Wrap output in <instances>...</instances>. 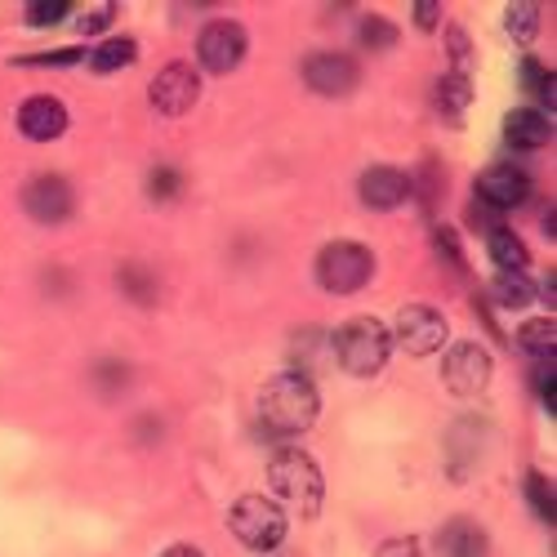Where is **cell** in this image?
<instances>
[{
	"mask_svg": "<svg viewBox=\"0 0 557 557\" xmlns=\"http://www.w3.org/2000/svg\"><path fill=\"white\" fill-rule=\"evenodd\" d=\"M491 295L499 308H531L535 299V286H531V276L527 272H495V282H491Z\"/></svg>",
	"mask_w": 557,
	"mask_h": 557,
	"instance_id": "19",
	"label": "cell"
},
{
	"mask_svg": "<svg viewBox=\"0 0 557 557\" xmlns=\"http://www.w3.org/2000/svg\"><path fill=\"white\" fill-rule=\"evenodd\" d=\"M504 138H508L513 148H522V152H535V148H544L548 138H553V121H548L544 112H535V108L508 112V121H504Z\"/></svg>",
	"mask_w": 557,
	"mask_h": 557,
	"instance_id": "16",
	"label": "cell"
},
{
	"mask_svg": "<svg viewBox=\"0 0 557 557\" xmlns=\"http://www.w3.org/2000/svg\"><path fill=\"white\" fill-rule=\"evenodd\" d=\"M331 344H335L339 366L348 370V375H357V380L380 375L384 361H388V348H393L388 326H384V321H375V317H352V321H344Z\"/></svg>",
	"mask_w": 557,
	"mask_h": 557,
	"instance_id": "2",
	"label": "cell"
},
{
	"mask_svg": "<svg viewBox=\"0 0 557 557\" xmlns=\"http://www.w3.org/2000/svg\"><path fill=\"white\" fill-rule=\"evenodd\" d=\"M18 129H23V138H32V144H50V138H59L67 129V108L50 95H36L18 108Z\"/></svg>",
	"mask_w": 557,
	"mask_h": 557,
	"instance_id": "13",
	"label": "cell"
},
{
	"mask_svg": "<svg viewBox=\"0 0 557 557\" xmlns=\"http://www.w3.org/2000/svg\"><path fill=\"white\" fill-rule=\"evenodd\" d=\"M527 197H531V174L513 161H499V165L478 174V201L491 206V210H513Z\"/></svg>",
	"mask_w": 557,
	"mask_h": 557,
	"instance_id": "11",
	"label": "cell"
},
{
	"mask_svg": "<svg viewBox=\"0 0 557 557\" xmlns=\"http://www.w3.org/2000/svg\"><path fill=\"white\" fill-rule=\"evenodd\" d=\"M375 276V255L357 242H331L317 255V282L331 295H357Z\"/></svg>",
	"mask_w": 557,
	"mask_h": 557,
	"instance_id": "5",
	"label": "cell"
},
{
	"mask_svg": "<svg viewBox=\"0 0 557 557\" xmlns=\"http://www.w3.org/2000/svg\"><path fill=\"white\" fill-rule=\"evenodd\" d=\"M357 40H361V50H370V54H388L397 45V27L384 14H366L361 27H357Z\"/></svg>",
	"mask_w": 557,
	"mask_h": 557,
	"instance_id": "22",
	"label": "cell"
},
{
	"mask_svg": "<svg viewBox=\"0 0 557 557\" xmlns=\"http://www.w3.org/2000/svg\"><path fill=\"white\" fill-rule=\"evenodd\" d=\"M227 527H232V535H237L246 548H255V553H272L276 544L286 540V513L272 499H263V495H242L237 504H232Z\"/></svg>",
	"mask_w": 557,
	"mask_h": 557,
	"instance_id": "4",
	"label": "cell"
},
{
	"mask_svg": "<svg viewBox=\"0 0 557 557\" xmlns=\"http://www.w3.org/2000/svg\"><path fill=\"white\" fill-rule=\"evenodd\" d=\"M357 193H361V201L370 210H397L410 197V178L401 170H393V165H370L361 174V183H357Z\"/></svg>",
	"mask_w": 557,
	"mask_h": 557,
	"instance_id": "14",
	"label": "cell"
},
{
	"mask_svg": "<svg viewBox=\"0 0 557 557\" xmlns=\"http://www.w3.org/2000/svg\"><path fill=\"white\" fill-rule=\"evenodd\" d=\"M469 103H473V81H469V72H450V76L437 81V112H442V116L459 121L463 112H469Z\"/></svg>",
	"mask_w": 557,
	"mask_h": 557,
	"instance_id": "18",
	"label": "cell"
},
{
	"mask_svg": "<svg viewBox=\"0 0 557 557\" xmlns=\"http://www.w3.org/2000/svg\"><path fill=\"white\" fill-rule=\"evenodd\" d=\"M85 54L81 50H54V54H36V59H23L27 67H45V63H54V67H63V63H81Z\"/></svg>",
	"mask_w": 557,
	"mask_h": 557,
	"instance_id": "32",
	"label": "cell"
},
{
	"mask_svg": "<svg viewBox=\"0 0 557 557\" xmlns=\"http://www.w3.org/2000/svg\"><path fill=\"white\" fill-rule=\"evenodd\" d=\"M304 81H308L312 95H321V99H344V95H352V89H357L361 67L348 54L317 50V54L304 59Z\"/></svg>",
	"mask_w": 557,
	"mask_h": 557,
	"instance_id": "9",
	"label": "cell"
},
{
	"mask_svg": "<svg viewBox=\"0 0 557 557\" xmlns=\"http://www.w3.org/2000/svg\"><path fill=\"white\" fill-rule=\"evenodd\" d=\"M486 255H491V263H495L499 272H527V263H531L522 237H518V232H508L504 223H499L495 232H486Z\"/></svg>",
	"mask_w": 557,
	"mask_h": 557,
	"instance_id": "17",
	"label": "cell"
},
{
	"mask_svg": "<svg viewBox=\"0 0 557 557\" xmlns=\"http://www.w3.org/2000/svg\"><path fill=\"white\" fill-rule=\"evenodd\" d=\"M197 99H201V76H197V67H188V63H170V67L157 72V81H152V108H157L161 116H183V112H193Z\"/></svg>",
	"mask_w": 557,
	"mask_h": 557,
	"instance_id": "10",
	"label": "cell"
},
{
	"mask_svg": "<svg viewBox=\"0 0 557 557\" xmlns=\"http://www.w3.org/2000/svg\"><path fill=\"white\" fill-rule=\"evenodd\" d=\"M121 286H125L138 304H152V295H157V290H152V282H148V276L138 272V268H125V272H121Z\"/></svg>",
	"mask_w": 557,
	"mask_h": 557,
	"instance_id": "30",
	"label": "cell"
},
{
	"mask_svg": "<svg viewBox=\"0 0 557 557\" xmlns=\"http://www.w3.org/2000/svg\"><path fill=\"white\" fill-rule=\"evenodd\" d=\"M433 544H437V557H491V540L473 518H450Z\"/></svg>",
	"mask_w": 557,
	"mask_h": 557,
	"instance_id": "15",
	"label": "cell"
},
{
	"mask_svg": "<svg viewBox=\"0 0 557 557\" xmlns=\"http://www.w3.org/2000/svg\"><path fill=\"white\" fill-rule=\"evenodd\" d=\"M442 384L455 397H478L491 384V352L482 344H455L442 357Z\"/></svg>",
	"mask_w": 557,
	"mask_h": 557,
	"instance_id": "8",
	"label": "cell"
},
{
	"mask_svg": "<svg viewBox=\"0 0 557 557\" xmlns=\"http://www.w3.org/2000/svg\"><path fill=\"white\" fill-rule=\"evenodd\" d=\"M268 482L272 491L282 495L299 518H317L321 513V469L312 463V455L304 450H276L272 463H268Z\"/></svg>",
	"mask_w": 557,
	"mask_h": 557,
	"instance_id": "3",
	"label": "cell"
},
{
	"mask_svg": "<svg viewBox=\"0 0 557 557\" xmlns=\"http://www.w3.org/2000/svg\"><path fill=\"white\" fill-rule=\"evenodd\" d=\"M23 210H27L36 223H63V219H72L76 201H72L67 178H59V174H36L27 188H23Z\"/></svg>",
	"mask_w": 557,
	"mask_h": 557,
	"instance_id": "12",
	"label": "cell"
},
{
	"mask_svg": "<svg viewBox=\"0 0 557 557\" xmlns=\"http://www.w3.org/2000/svg\"><path fill=\"white\" fill-rule=\"evenodd\" d=\"M446 335H450V326H446V317L437 308L410 304V308L397 312V326H393L388 339H397V348L410 352V357H433V352H442Z\"/></svg>",
	"mask_w": 557,
	"mask_h": 557,
	"instance_id": "6",
	"label": "cell"
},
{
	"mask_svg": "<svg viewBox=\"0 0 557 557\" xmlns=\"http://www.w3.org/2000/svg\"><path fill=\"white\" fill-rule=\"evenodd\" d=\"M246 50H250V36H246L242 23H232V18H219V23H210V27L197 36V59H201V67L214 72V76L237 72L242 59H246Z\"/></svg>",
	"mask_w": 557,
	"mask_h": 557,
	"instance_id": "7",
	"label": "cell"
},
{
	"mask_svg": "<svg viewBox=\"0 0 557 557\" xmlns=\"http://www.w3.org/2000/svg\"><path fill=\"white\" fill-rule=\"evenodd\" d=\"M375 557H424V548H420L414 535H397V540H384Z\"/></svg>",
	"mask_w": 557,
	"mask_h": 557,
	"instance_id": "31",
	"label": "cell"
},
{
	"mask_svg": "<svg viewBox=\"0 0 557 557\" xmlns=\"http://www.w3.org/2000/svg\"><path fill=\"white\" fill-rule=\"evenodd\" d=\"M450 59H455V72L469 67V40H463V32H450Z\"/></svg>",
	"mask_w": 557,
	"mask_h": 557,
	"instance_id": "34",
	"label": "cell"
},
{
	"mask_svg": "<svg viewBox=\"0 0 557 557\" xmlns=\"http://www.w3.org/2000/svg\"><path fill=\"white\" fill-rule=\"evenodd\" d=\"M508 32H513L522 45L527 40H535V32H540V5H508Z\"/></svg>",
	"mask_w": 557,
	"mask_h": 557,
	"instance_id": "24",
	"label": "cell"
},
{
	"mask_svg": "<svg viewBox=\"0 0 557 557\" xmlns=\"http://www.w3.org/2000/svg\"><path fill=\"white\" fill-rule=\"evenodd\" d=\"M161 557H206V553H201L197 544H174V548H165Z\"/></svg>",
	"mask_w": 557,
	"mask_h": 557,
	"instance_id": "35",
	"label": "cell"
},
{
	"mask_svg": "<svg viewBox=\"0 0 557 557\" xmlns=\"http://www.w3.org/2000/svg\"><path fill=\"white\" fill-rule=\"evenodd\" d=\"M433 250H437L450 268H463V255H459V237H455V227H437V232H433Z\"/></svg>",
	"mask_w": 557,
	"mask_h": 557,
	"instance_id": "29",
	"label": "cell"
},
{
	"mask_svg": "<svg viewBox=\"0 0 557 557\" xmlns=\"http://www.w3.org/2000/svg\"><path fill=\"white\" fill-rule=\"evenodd\" d=\"M138 59V40H129V36H112V40H103L95 54H89V67L95 72H121V67H129Z\"/></svg>",
	"mask_w": 557,
	"mask_h": 557,
	"instance_id": "21",
	"label": "cell"
},
{
	"mask_svg": "<svg viewBox=\"0 0 557 557\" xmlns=\"http://www.w3.org/2000/svg\"><path fill=\"white\" fill-rule=\"evenodd\" d=\"M317 410H321V397H317V384L308 380V370H286V375L268 380L259 393V424L272 437H295L312 429Z\"/></svg>",
	"mask_w": 557,
	"mask_h": 557,
	"instance_id": "1",
	"label": "cell"
},
{
	"mask_svg": "<svg viewBox=\"0 0 557 557\" xmlns=\"http://www.w3.org/2000/svg\"><path fill=\"white\" fill-rule=\"evenodd\" d=\"M527 495H531V504H535L540 522H553V482H548L544 473H527Z\"/></svg>",
	"mask_w": 557,
	"mask_h": 557,
	"instance_id": "25",
	"label": "cell"
},
{
	"mask_svg": "<svg viewBox=\"0 0 557 557\" xmlns=\"http://www.w3.org/2000/svg\"><path fill=\"white\" fill-rule=\"evenodd\" d=\"M67 18V0H36V5L27 10V23L32 27H54Z\"/></svg>",
	"mask_w": 557,
	"mask_h": 557,
	"instance_id": "27",
	"label": "cell"
},
{
	"mask_svg": "<svg viewBox=\"0 0 557 557\" xmlns=\"http://www.w3.org/2000/svg\"><path fill=\"white\" fill-rule=\"evenodd\" d=\"M112 18H116V5H112V0H99V5L81 10V18H76V32H81V36H95V32H103Z\"/></svg>",
	"mask_w": 557,
	"mask_h": 557,
	"instance_id": "26",
	"label": "cell"
},
{
	"mask_svg": "<svg viewBox=\"0 0 557 557\" xmlns=\"http://www.w3.org/2000/svg\"><path fill=\"white\" fill-rule=\"evenodd\" d=\"M148 188H152V197L170 201V197H178V188H183V178H178V170L161 165V170H152V178H148Z\"/></svg>",
	"mask_w": 557,
	"mask_h": 557,
	"instance_id": "28",
	"label": "cell"
},
{
	"mask_svg": "<svg viewBox=\"0 0 557 557\" xmlns=\"http://www.w3.org/2000/svg\"><path fill=\"white\" fill-rule=\"evenodd\" d=\"M522 85H527V95H535L540 103H548V116H553V103H557V95H553V72L540 67L535 59H522Z\"/></svg>",
	"mask_w": 557,
	"mask_h": 557,
	"instance_id": "23",
	"label": "cell"
},
{
	"mask_svg": "<svg viewBox=\"0 0 557 557\" xmlns=\"http://www.w3.org/2000/svg\"><path fill=\"white\" fill-rule=\"evenodd\" d=\"M518 348L531 352L535 361H553V348H557V326H553V317L527 321V326L518 331Z\"/></svg>",
	"mask_w": 557,
	"mask_h": 557,
	"instance_id": "20",
	"label": "cell"
},
{
	"mask_svg": "<svg viewBox=\"0 0 557 557\" xmlns=\"http://www.w3.org/2000/svg\"><path fill=\"white\" fill-rule=\"evenodd\" d=\"M437 18H442V5H437V0H420V5H414V23H420L424 32H433Z\"/></svg>",
	"mask_w": 557,
	"mask_h": 557,
	"instance_id": "33",
	"label": "cell"
}]
</instances>
